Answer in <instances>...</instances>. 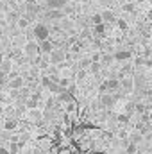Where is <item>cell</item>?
<instances>
[{
  "mask_svg": "<svg viewBox=\"0 0 152 154\" xmlns=\"http://www.w3.org/2000/svg\"><path fill=\"white\" fill-rule=\"evenodd\" d=\"M113 102H114L113 95H102V104H104V106H111Z\"/></svg>",
  "mask_w": 152,
  "mask_h": 154,
  "instance_id": "2e32d148",
  "label": "cell"
},
{
  "mask_svg": "<svg viewBox=\"0 0 152 154\" xmlns=\"http://www.w3.org/2000/svg\"><path fill=\"white\" fill-rule=\"evenodd\" d=\"M65 109H66V113H75V109H77L75 102H74V100L66 102V104H65Z\"/></svg>",
  "mask_w": 152,
  "mask_h": 154,
  "instance_id": "9a60e30c",
  "label": "cell"
},
{
  "mask_svg": "<svg viewBox=\"0 0 152 154\" xmlns=\"http://www.w3.org/2000/svg\"><path fill=\"white\" fill-rule=\"evenodd\" d=\"M57 95H59V100H61V102H65V104H66V102H70V100H74V97H72L66 90H63V91H61V93H57Z\"/></svg>",
  "mask_w": 152,
  "mask_h": 154,
  "instance_id": "9c48e42d",
  "label": "cell"
},
{
  "mask_svg": "<svg viewBox=\"0 0 152 154\" xmlns=\"http://www.w3.org/2000/svg\"><path fill=\"white\" fill-rule=\"evenodd\" d=\"M95 32H97V34H102V32H104V25H102V23L95 25Z\"/></svg>",
  "mask_w": 152,
  "mask_h": 154,
  "instance_id": "ffe728a7",
  "label": "cell"
},
{
  "mask_svg": "<svg viewBox=\"0 0 152 154\" xmlns=\"http://www.w3.org/2000/svg\"><path fill=\"white\" fill-rule=\"evenodd\" d=\"M0 154H9V151H7V147H4V145H0Z\"/></svg>",
  "mask_w": 152,
  "mask_h": 154,
  "instance_id": "603a6c76",
  "label": "cell"
},
{
  "mask_svg": "<svg viewBox=\"0 0 152 154\" xmlns=\"http://www.w3.org/2000/svg\"><path fill=\"white\" fill-rule=\"evenodd\" d=\"M4 100H5V97H4V93L0 91V102H4Z\"/></svg>",
  "mask_w": 152,
  "mask_h": 154,
  "instance_id": "4316f807",
  "label": "cell"
},
{
  "mask_svg": "<svg viewBox=\"0 0 152 154\" xmlns=\"http://www.w3.org/2000/svg\"><path fill=\"white\" fill-rule=\"evenodd\" d=\"M5 81H7V77L4 72H0V84H5Z\"/></svg>",
  "mask_w": 152,
  "mask_h": 154,
  "instance_id": "44dd1931",
  "label": "cell"
},
{
  "mask_svg": "<svg viewBox=\"0 0 152 154\" xmlns=\"http://www.w3.org/2000/svg\"><path fill=\"white\" fill-rule=\"evenodd\" d=\"M100 16H102V20H113V14L109 11H104V14H100Z\"/></svg>",
  "mask_w": 152,
  "mask_h": 154,
  "instance_id": "d6986e66",
  "label": "cell"
},
{
  "mask_svg": "<svg viewBox=\"0 0 152 154\" xmlns=\"http://www.w3.org/2000/svg\"><path fill=\"white\" fill-rule=\"evenodd\" d=\"M91 22H93L95 25H99V23H102V16H100V13H97V14H93V18H91Z\"/></svg>",
  "mask_w": 152,
  "mask_h": 154,
  "instance_id": "ac0fdd59",
  "label": "cell"
},
{
  "mask_svg": "<svg viewBox=\"0 0 152 154\" xmlns=\"http://www.w3.org/2000/svg\"><path fill=\"white\" fill-rule=\"evenodd\" d=\"M16 125H18V124H16V120H13V118H9V120L4 122V129H5V131H13V129H16Z\"/></svg>",
  "mask_w": 152,
  "mask_h": 154,
  "instance_id": "30bf717a",
  "label": "cell"
},
{
  "mask_svg": "<svg viewBox=\"0 0 152 154\" xmlns=\"http://www.w3.org/2000/svg\"><path fill=\"white\" fill-rule=\"evenodd\" d=\"M32 34H34V38L38 39V41H45V39H48V27L47 25H43V23H38V25H34V29H32Z\"/></svg>",
  "mask_w": 152,
  "mask_h": 154,
  "instance_id": "6da1fadb",
  "label": "cell"
},
{
  "mask_svg": "<svg viewBox=\"0 0 152 154\" xmlns=\"http://www.w3.org/2000/svg\"><path fill=\"white\" fill-rule=\"evenodd\" d=\"M22 86H23V77H14L13 81H9V88H13V90H18Z\"/></svg>",
  "mask_w": 152,
  "mask_h": 154,
  "instance_id": "ba28073f",
  "label": "cell"
},
{
  "mask_svg": "<svg viewBox=\"0 0 152 154\" xmlns=\"http://www.w3.org/2000/svg\"><path fill=\"white\" fill-rule=\"evenodd\" d=\"M25 52H27V56H36L39 52L38 41H29V43L25 45Z\"/></svg>",
  "mask_w": 152,
  "mask_h": 154,
  "instance_id": "3957f363",
  "label": "cell"
},
{
  "mask_svg": "<svg viewBox=\"0 0 152 154\" xmlns=\"http://www.w3.org/2000/svg\"><path fill=\"white\" fill-rule=\"evenodd\" d=\"M38 102H39V93H34V95L29 97L27 108H29V109H38Z\"/></svg>",
  "mask_w": 152,
  "mask_h": 154,
  "instance_id": "277c9868",
  "label": "cell"
},
{
  "mask_svg": "<svg viewBox=\"0 0 152 154\" xmlns=\"http://www.w3.org/2000/svg\"><path fill=\"white\" fill-rule=\"evenodd\" d=\"M29 118H31V122H39V120H41V113H39L38 109H31Z\"/></svg>",
  "mask_w": 152,
  "mask_h": 154,
  "instance_id": "4fadbf2b",
  "label": "cell"
},
{
  "mask_svg": "<svg viewBox=\"0 0 152 154\" xmlns=\"http://www.w3.org/2000/svg\"><path fill=\"white\" fill-rule=\"evenodd\" d=\"M118 25H120V29H127V23L123 20H118Z\"/></svg>",
  "mask_w": 152,
  "mask_h": 154,
  "instance_id": "7402d4cb",
  "label": "cell"
},
{
  "mask_svg": "<svg viewBox=\"0 0 152 154\" xmlns=\"http://www.w3.org/2000/svg\"><path fill=\"white\" fill-rule=\"evenodd\" d=\"M118 82H120V86L125 88V90H131V88H132V81H131L129 77H125L123 81H118Z\"/></svg>",
  "mask_w": 152,
  "mask_h": 154,
  "instance_id": "5bb4252c",
  "label": "cell"
},
{
  "mask_svg": "<svg viewBox=\"0 0 152 154\" xmlns=\"http://www.w3.org/2000/svg\"><path fill=\"white\" fill-rule=\"evenodd\" d=\"M39 50L45 52V54H50V52L54 50V47H52V43H50L48 39H45V41H39Z\"/></svg>",
  "mask_w": 152,
  "mask_h": 154,
  "instance_id": "52a82bcc",
  "label": "cell"
},
{
  "mask_svg": "<svg viewBox=\"0 0 152 154\" xmlns=\"http://www.w3.org/2000/svg\"><path fill=\"white\" fill-rule=\"evenodd\" d=\"M131 57V52L129 50H118V52H114L113 59H116V61H127Z\"/></svg>",
  "mask_w": 152,
  "mask_h": 154,
  "instance_id": "5b68a950",
  "label": "cell"
},
{
  "mask_svg": "<svg viewBox=\"0 0 152 154\" xmlns=\"http://www.w3.org/2000/svg\"><path fill=\"white\" fill-rule=\"evenodd\" d=\"M66 4V0H47V7L48 9H61Z\"/></svg>",
  "mask_w": 152,
  "mask_h": 154,
  "instance_id": "8992f818",
  "label": "cell"
},
{
  "mask_svg": "<svg viewBox=\"0 0 152 154\" xmlns=\"http://www.w3.org/2000/svg\"><path fill=\"white\" fill-rule=\"evenodd\" d=\"M50 61L52 63H59V61H63V54L61 52H50Z\"/></svg>",
  "mask_w": 152,
  "mask_h": 154,
  "instance_id": "7c38bea8",
  "label": "cell"
},
{
  "mask_svg": "<svg viewBox=\"0 0 152 154\" xmlns=\"http://www.w3.org/2000/svg\"><path fill=\"white\" fill-rule=\"evenodd\" d=\"M7 151H9V154H18L20 152V143L18 142H11L9 147H7Z\"/></svg>",
  "mask_w": 152,
  "mask_h": 154,
  "instance_id": "8fae6325",
  "label": "cell"
},
{
  "mask_svg": "<svg viewBox=\"0 0 152 154\" xmlns=\"http://www.w3.org/2000/svg\"><path fill=\"white\" fill-rule=\"evenodd\" d=\"M136 151H138V147H136V143H129L127 145V149H125V154H136Z\"/></svg>",
  "mask_w": 152,
  "mask_h": 154,
  "instance_id": "e0dca14e",
  "label": "cell"
},
{
  "mask_svg": "<svg viewBox=\"0 0 152 154\" xmlns=\"http://www.w3.org/2000/svg\"><path fill=\"white\" fill-rule=\"evenodd\" d=\"M18 25H20V27H27V20H20Z\"/></svg>",
  "mask_w": 152,
  "mask_h": 154,
  "instance_id": "cb8c5ba5",
  "label": "cell"
},
{
  "mask_svg": "<svg viewBox=\"0 0 152 154\" xmlns=\"http://www.w3.org/2000/svg\"><path fill=\"white\" fill-rule=\"evenodd\" d=\"M91 70H93V72H99V65L93 63V65H91Z\"/></svg>",
  "mask_w": 152,
  "mask_h": 154,
  "instance_id": "d4e9b609",
  "label": "cell"
},
{
  "mask_svg": "<svg viewBox=\"0 0 152 154\" xmlns=\"http://www.w3.org/2000/svg\"><path fill=\"white\" fill-rule=\"evenodd\" d=\"M59 154H70V151H66V149H61V151H59Z\"/></svg>",
  "mask_w": 152,
  "mask_h": 154,
  "instance_id": "484cf974",
  "label": "cell"
},
{
  "mask_svg": "<svg viewBox=\"0 0 152 154\" xmlns=\"http://www.w3.org/2000/svg\"><path fill=\"white\" fill-rule=\"evenodd\" d=\"M120 88V82L116 81V79H108V81H104V84L100 86V91H114V90H118Z\"/></svg>",
  "mask_w": 152,
  "mask_h": 154,
  "instance_id": "7a4b0ae2",
  "label": "cell"
}]
</instances>
